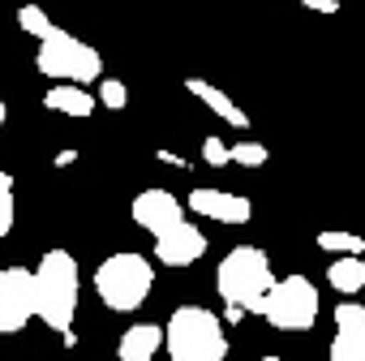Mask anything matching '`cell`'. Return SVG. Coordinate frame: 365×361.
Returning a JSON list of instances; mask_svg holds the SVG:
<instances>
[{
  "instance_id": "obj_1",
  "label": "cell",
  "mask_w": 365,
  "mask_h": 361,
  "mask_svg": "<svg viewBox=\"0 0 365 361\" xmlns=\"http://www.w3.org/2000/svg\"><path fill=\"white\" fill-rule=\"evenodd\" d=\"M163 348L172 361H228V331L220 314L202 305H180L163 322Z\"/></svg>"
},
{
  "instance_id": "obj_2",
  "label": "cell",
  "mask_w": 365,
  "mask_h": 361,
  "mask_svg": "<svg viewBox=\"0 0 365 361\" xmlns=\"http://www.w3.org/2000/svg\"><path fill=\"white\" fill-rule=\"evenodd\" d=\"M275 284V271H271V258L267 250L258 245H237L220 258L215 267V288H220V301L224 305H237L245 314H258L267 293Z\"/></svg>"
},
{
  "instance_id": "obj_3",
  "label": "cell",
  "mask_w": 365,
  "mask_h": 361,
  "mask_svg": "<svg viewBox=\"0 0 365 361\" xmlns=\"http://www.w3.org/2000/svg\"><path fill=\"white\" fill-rule=\"evenodd\" d=\"M35 301H39V322L61 331L65 340L78 314V263L69 250H48L35 267Z\"/></svg>"
},
{
  "instance_id": "obj_4",
  "label": "cell",
  "mask_w": 365,
  "mask_h": 361,
  "mask_svg": "<svg viewBox=\"0 0 365 361\" xmlns=\"http://www.w3.org/2000/svg\"><path fill=\"white\" fill-rule=\"evenodd\" d=\"M150 284H155V267H150L146 254H133V250L108 254L95 267V293L116 314H133L150 297Z\"/></svg>"
},
{
  "instance_id": "obj_5",
  "label": "cell",
  "mask_w": 365,
  "mask_h": 361,
  "mask_svg": "<svg viewBox=\"0 0 365 361\" xmlns=\"http://www.w3.org/2000/svg\"><path fill=\"white\" fill-rule=\"evenodd\" d=\"M35 69L43 78H56V82H99L103 78V56L99 48L82 44L78 35L69 31H52L48 39H39V56H35Z\"/></svg>"
},
{
  "instance_id": "obj_6",
  "label": "cell",
  "mask_w": 365,
  "mask_h": 361,
  "mask_svg": "<svg viewBox=\"0 0 365 361\" xmlns=\"http://www.w3.org/2000/svg\"><path fill=\"white\" fill-rule=\"evenodd\" d=\"M258 314L275 331H309L318 322V288H314V280H305V275L275 280Z\"/></svg>"
},
{
  "instance_id": "obj_7",
  "label": "cell",
  "mask_w": 365,
  "mask_h": 361,
  "mask_svg": "<svg viewBox=\"0 0 365 361\" xmlns=\"http://www.w3.org/2000/svg\"><path fill=\"white\" fill-rule=\"evenodd\" d=\"M31 318H39L35 271H26V267H5V271H0V335L22 331Z\"/></svg>"
},
{
  "instance_id": "obj_8",
  "label": "cell",
  "mask_w": 365,
  "mask_h": 361,
  "mask_svg": "<svg viewBox=\"0 0 365 361\" xmlns=\"http://www.w3.org/2000/svg\"><path fill=\"white\" fill-rule=\"evenodd\" d=\"M129 215H133V224H138L142 233H155V237H159V233H168L172 224L185 220V207H180V198H176L172 190L150 185V190H142V194L133 198Z\"/></svg>"
},
{
  "instance_id": "obj_9",
  "label": "cell",
  "mask_w": 365,
  "mask_h": 361,
  "mask_svg": "<svg viewBox=\"0 0 365 361\" xmlns=\"http://www.w3.org/2000/svg\"><path fill=\"white\" fill-rule=\"evenodd\" d=\"M202 254H207V233H198V224L180 220L155 237V263H163V267H190Z\"/></svg>"
},
{
  "instance_id": "obj_10",
  "label": "cell",
  "mask_w": 365,
  "mask_h": 361,
  "mask_svg": "<svg viewBox=\"0 0 365 361\" xmlns=\"http://www.w3.org/2000/svg\"><path fill=\"white\" fill-rule=\"evenodd\" d=\"M185 207L202 220H220V224H250V198L232 194V190H211V185H198L190 190Z\"/></svg>"
},
{
  "instance_id": "obj_11",
  "label": "cell",
  "mask_w": 365,
  "mask_h": 361,
  "mask_svg": "<svg viewBox=\"0 0 365 361\" xmlns=\"http://www.w3.org/2000/svg\"><path fill=\"white\" fill-rule=\"evenodd\" d=\"M95 103H99V95H91L82 82H56V86H48V95H43V108H48V112L78 116V121H86V116L95 112Z\"/></svg>"
},
{
  "instance_id": "obj_12",
  "label": "cell",
  "mask_w": 365,
  "mask_h": 361,
  "mask_svg": "<svg viewBox=\"0 0 365 361\" xmlns=\"http://www.w3.org/2000/svg\"><path fill=\"white\" fill-rule=\"evenodd\" d=\"M185 91H190V95H198V99H202L220 121H224V125H232V129H245V125H250V116L237 108V99H232L228 91H220L215 82H207V78H185Z\"/></svg>"
},
{
  "instance_id": "obj_13",
  "label": "cell",
  "mask_w": 365,
  "mask_h": 361,
  "mask_svg": "<svg viewBox=\"0 0 365 361\" xmlns=\"http://www.w3.org/2000/svg\"><path fill=\"white\" fill-rule=\"evenodd\" d=\"M163 348V327L155 322H133L120 340H116V361H150Z\"/></svg>"
},
{
  "instance_id": "obj_14",
  "label": "cell",
  "mask_w": 365,
  "mask_h": 361,
  "mask_svg": "<svg viewBox=\"0 0 365 361\" xmlns=\"http://www.w3.org/2000/svg\"><path fill=\"white\" fill-rule=\"evenodd\" d=\"M327 284L344 297H356L365 288V254H339L331 267H327Z\"/></svg>"
},
{
  "instance_id": "obj_15",
  "label": "cell",
  "mask_w": 365,
  "mask_h": 361,
  "mask_svg": "<svg viewBox=\"0 0 365 361\" xmlns=\"http://www.w3.org/2000/svg\"><path fill=\"white\" fill-rule=\"evenodd\" d=\"M327 361H365V331H335Z\"/></svg>"
},
{
  "instance_id": "obj_16",
  "label": "cell",
  "mask_w": 365,
  "mask_h": 361,
  "mask_svg": "<svg viewBox=\"0 0 365 361\" xmlns=\"http://www.w3.org/2000/svg\"><path fill=\"white\" fill-rule=\"evenodd\" d=\"M318 250H327V254H365V237L361 233H318Z\"/></svg>"
},
{
  "instance_id": "obj_17",
  "label": "cell",
  "mask_w": 365,
  "mask_h": 361,
  "mask_svg": "<svg viewBox=\"0 0 365 361\" xmlns=\"http://www.w3.org/2000/svg\"><path fill=\"white\" fill-rule=\"evenodd\" d=\"M18 26H22L26 35H35V39H48V35L56 31V22H52L39 5H22V9H18Z\"/></svg>"
},
{
  "instance_id": "obj_18",
  "label": "cell",
  "mask_w": 365,
  "mask_h": 361,
  "mask_svg": "<svg viewBox=\"0 0 365 361\" xmlns=\"http://www.w3.org/2000/svg\"><path fill=\"white\" fill-rule=\"evenodd\" d=\"M228 151H232V163H241V168H262L271 159V151L262 142H232Z\"/></svg>"
},
{
  "instance_id": "obj_19",
  "label": "cell",
  "mask_w": 365,
  "mask_h": 361,
  "mask_svg": "<svg viewBox=\"0 0 365 361\" xmlns=\"http://www.w3.org/2000/svg\"><path fill=\"white\" fill-rule=\"evenodd\" d=\"M335 331H365V305L361 301H339L335 305Z\"/></svg>"
},
{
  "instance_id": "obj_20",
  "label": "cell",
  "mask_w": 365,
  "mask_h": 361,
  "mask_svg": "<svg viewBox=\"0 0 365 361\" xmlns=\"http://www.w3.org/2000/svg\"><path fill=\"white\" fill-rule=\"evenodd\" d=\"M14 233V176L0 172V237Z\"/></svg>"
},
{
  "instance_id": "obj_21",
  "label": "cell",
  "mask_w": 365,
  "mask_h": 361,
  "mask_svg": "<svg viewBox=\"0 0 365 361\" xmlns=\"http://www.w3.org/2000/svg\"><path fill=\"white\" fill-rule=\"evenodd\" d=\"M99 103H103V108H112V112H120V108L129 103V91H125V82H116V78H103V82H99Z\"/></svg>"
},
{
  "instance_id": "obj_22",
  "label": "cell",
  "mask_w": 365,
  "mask_h": 361,
  "mask_svg": "<svg viewBox=\"0 0 365 361\" xmlns=\"http://www.w3.org/2000/svg\"><path fill=\"white\" fill-rule=\"evenodd\" d=\"M202 163H207V168H228V163H232L228 142H220V138H202Z\"/></svg>"
},
{
  "instance_id": "obj_23",
  "label": "cell",
  "mask_w": 365,
  "mask_h": 361,
  "mask_svg": "<svg viewBox=\"0 0 365 361\" xmlns=\"http://www.w3.org/2000/svg\"><path fill=\"white\" fill-rule=\"evenodd\" d=\"M301 5H305V9H314V14H327V18H331V14H339V0H301Z\"/></svg>"
},
{
  "instance_id": "obj_24",
  "label": "cell",
  "mask_w": 365,
  "mask_h": 361,
  "mask_svg": "<svg viewBox=\"0 0 365 361\" xmlns=\"http://www.w3.org/2000/svg\"><path fill=\"white\" fill-rule=\"evenodd\" d=\"M155 159H159V163H168V168H185V155H176V151H168V146H159V151H155Z\"/></svg>"
},
{
  "instance_id": "obj_25",
  "label": "cell",
  "mask_w": 365,
  "mask_h": 361,
  "mask_svg": "<svg viewBox=\"0 0 365 361\" xmlns=\"http://www.w3.org/2000/svg\"><path fill=\"white\" fill-rule=\"evenodd\" d=\"M5 116H9V112H5V103H0V129H5Z\"/></svg>"
},
{
  "instance_id": "obj_26",
  "label": "cell",
  "mask_w": 365,
  "mask_h": 361,
  "mask_svg": "<svg viewBox=\"0 0 365 361\" xmlns=\"http://www.w3.org/2000/svg\"><path fill=\"white\" fill-rule=\"evenodd\" d=\"M262 361H284V357H262Z\"/></svg>"
}]
</instances>
